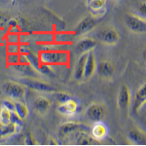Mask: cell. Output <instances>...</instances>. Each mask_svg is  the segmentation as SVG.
Wrapping results in <instances>:
<instances>
[{"instance_id": "obj_1", "label": "cell", "mask_w": 146, "mask_h": 146, "mask_svg": "<svg viewBox=\"0 0 146 146\" xmlns=\"http://www.w3.org/2000/svg\"><path fill=\"white\" fill-rule=\"evenodd\" d=\"M38 57L41 64L50 66L66 65L70 61L69 52L65 50H42L38 52Z\"/></svg>"}, {"instance_id": "obj_2", "label": "cell", "mask_w": 146, "mask_h": 146, "mask_svg": "<svg viewBox=\"0 0 146 146\" xmlns=\"http://www.w3.org/2000/svg\"><path fill=\"white\" fill-rule=\"evenodd\" d=\"M104 15H98V14H88L86 16L85 18H83L78 25L76 26L74 32L78 36L86 35L88 32L94 31L96 27L98 26V23L101 21V19L104 18Z\"/></svg>"}, {"instance_id": "obj_3", "label": "cell", "mask_w": 146, "mask_h": 146, "mask_svg": "<svg viewBox=\"0 0 146 146\" xmlns=\"http://www.w3.org/2000/svg\"><path fill=\"white\" fill-rule=\"evenodd\" d=\"M124 25L129 31L136 34L146 33V20L134 13H126L123 18Z\"/></svg>"}, {"instance_id": "obj_4", "label": "cell", "mask_w": 146, "mask_h": 146, "mask_svg": "<svg viewBox=\"0 0 146 146\" xmlns=\"http://www.w3.org/2000/svg\"><path fill=\"white\" fill-rule=\"evenodd\" d=\"M2 91L6 96L13 100H21L26 96V86L20 82L6 81L2 85Z\"/></svg>"}, {"instance_id": "obj_5", "label": "cell", "mask_w": 146, "mask_h": 146, "mask_svg": "<svg viewBox=\"0 0 146 146\" xmlns=\"http://www.w3.org/2000/svg\"><path fill=\"white\" fill-rule=\"evenodd\" d=\"M96 40L106 45H114L119 42L120 39L119 32L114 27L105 26L96 33Z\"/></svg>"}, {"instance_id": "obj_6", "label": "cell", "mask_w": 146, "mask_h": 146, "mask_svg": "<svg viewBox=\"0 0 146 146\" xmlns=\"http://www.w3.org/2000/svg\"><path fill=\"white\" fill-rule=\"evenodd\" d=\"M117 104H118V108L122 116L125 118L128 117L131 104V95L130 88L127 85L123 84L120 86L118 98H117Z\"/></svg>"}, {"instance_id": "obj_7", "label": "cell", "mask_w": 146, "mask_h": 146, "mask_svg": "<svg viewBox=\"0 0 146 146\" xmlns=\"http://www.w3.org/2000/svg\"><path fill=\"white\" fill-rule=\"evenodd\" d=\"M19 82L22 85H24L26 87L30 89H32L34 91H38V92H43V93H52L55 92L56 88L51 84L47 82L39 80L35 77H22L19 79Z\"/></svg>"}, {"instance_id": "obj_8", "label": "cell", "mask_w": 146, "mask_h": 146, "mask_svg": "<svg viewBox=\"0 0 146 146\" xmlns=\"http://www.w3.org/2000/svg\"><path fill=\"white\" fill-rule=\"evenodd\" d=\"M106 113L107 110L102 103H92L86 110V117L93 122L102 121L106 117Z\"/></svg>"}, {"instance_id": "obj_9", "label": "cell", "mask_w": 146, "mask_h": 146, "mask_svg": "<svg viewBox=\"0 0 146 146\" xmlns=\"http://www.w3.org/2000/svg\"><path fill=\"white\" fill-rule=\"evenodd\" d=\"M115 66L110 60H102L97 64V73L103 79H110L113 76Z\"/></svg>"}, {"instance_id": "obj_10", "label": "cell", "mask_w": 146, "mask_h": 146, "mask_svg": "<svg viewBox=\"0 0 146 146\" xmlns=\"http://www.w3.org/2000/svg\"><path fill=\"white\" fill-rule=\"evenodd\" d=\"M98 42V41L92 37H84L77 41L76 45V51L79 54L94 51V49L97 47Z\"/></svg>"}, {"instance_id": "obj_11", "label": "cell", "mask_w": 146, "mask_h": 146, "mask_svg": "<svg viewBox=\"0 0 146 146\" xmlns=\"http://www.w3.org/2000/svg\"><path fill=\"white\" fill-rule=\"evenodd\" d=\"M146 104V82L143 85H141L138 90L134 94V97L132 99V111L134 113H138L140 108Z\"/></svg>"}, {"instance_id": "obj_12", "label": "cell", "mask_w": 146, "mask_h": 146, "mask_svg": "<svg viewBox=\"0 0 146 146\" xmlns=\"http://www.w3.org/2000/svg\"><path fill=\"white\" fill-rule=\"evenodd\" d=\"M32 106L34 108L35 111L40 115H45L51 108V101L50 99L43 96H38L34 98L32 102Z\"/></svg>"}, {"instance_id": "obj_13", "label": "cell", "mask_w": 146, "mask_h": 146, "mask_svg": "<svg viewBox=\"0 0 146 146\" xmlns=\"http://www.w3.org/2000/svg\"><path fill=\"white\" fill-rule=\"evenodd\" d=\"M97 61L94 51H90L87 55L86 65H85V73H84V81H87L92 77L95 73L97 72Z\"/></svg>"}, {"instance_id": "obj_14", "label": "cell", "mask_w": 146, "mask_h": 146, "mask_svg": "<svg viewBox=\"0 0 146 146\" xmlns=\"http://www.w3.org/2000/svg\"><path fill=\"white\" fill-rule=\"evenodd\" d=\"M77 110L78 104L72 98L64 102L60 103L57 108V111L64 116H73L77 112Z\"/></svg>"}, {"instance_id": "obj_15", "label": "cell", "mask_w": 146, "mask_h": 146, "mask_svg": "<svg viewBox=\"0 0 146 146\" xmlns=\"http://www.w3.org/2000/svg\"><path fill=\"white\" fill-rule=\"evenodd\" d=\"M88 52L82 53L79 55L78 59L76 61V64L74 65V78L76 81H84V73H85V65H86V61Z\"/></svg>"}, {"instance_id": "obj_16", "label": "cell", "mask_w": 146, "mask_h": 146, "mask_svg": "<svg viewBox=\"0 0 146 146\" xmlns=\"http://www.w3.org/2000/svg\"><path fill=\"white\" fill-rule=\"evenodd\" d=\"M91 134L97 141H102L106 138L108 134L107 126L102 121L95 122L92 130H91Z\"/></svg>"}, {"instance_id": "obj_17", "label": "cell", "mask_w": 146, "mask_h": 146, "mask_svg": "<svg viewBox=\"0 0 146 146\" xmlns=\"http://www.w3.org/2000/svg\"><path fill=\"white\" fill-rule=\"evenodd\" d=\"M128 138L133 144L146 145V133L141 130H132L128 133Z\"/></svg>"}, {"instance_id": "obj_18", "label": "cell", "mask_w": 146, "mask_h": 146, "mask_svg": "<svg viewBox=\"0 0 146 146\" xmlns=\"http://www.w3.org/2000/svg\"><path fill=\"white\" fill-rule=\"evenodd\" d=\"M82 125L80 123L74 122V121H67L61 125L59 129V133L61 136H66L68 134L76 132L79 128H81Z\"/></svg>"}, {"instance_id": "obj_19", "label": "cell", "mask_w": 146, "mask_h": 146, "mask_svg": "<svg viewBox=\"0 0 146 146\" xmlns=\"http://www.w3.org/2000/svg\"><path fill=\"white\" fill-rule=\"evenodd\" d=\"M14 112L20 119H25L29 115L28 106L21 100H14Z\"/></svg>"}, {"instance_id": "obj_20", "label": "cell", "mask_w": 146, "mask_h": 146, "mask_svg": "<svg viewBox=\"0 0 146 146\" xmlns=\"http://www.w3.org/2000/svg\"><path fill=\"white\" fill-rule=\"evenodd\" d=\"M107 0H89L88 7L90 10L93 12V14L98 15H103V9L106 8Z\"/></svg>"}, {"instance_id": "obj_21", "label": "cell", "mask_w": 146, "mask_h": 146, "mask_svg": "<svg viewBox=\"0 0 146 146\" xmlns=\"http://www.w3.org/2000/svg\"><path fill=\"white\" fill-rule=\"evenodd\" d=\"M12 113L13 111L1 104L0 106V124L9 125L12 122Z\"/></svg>"}, {"instance_id": "obj_22", "label": "cell", "mask_w": 146, "mask_h": 146, "mask_svg": "<svg viewBox=\"0 0 146 146\" xmlns=\"http://www.w3.org/2000/svg\"><path fill=\"white\" fill-rule=\"evenodd\" d=\"M146 20V0H139L135 4L134 11L132 12Z\"/></svg>"}, {"instance_id": "obj_23", "label": "cell", "mask_w": 146, "mask_h": 146, "mask_svg": "<svg viewBox=\"0 0 146 146\" xmlns=\"http://www.w3.org/2000/svg\"><path fill=\"white\" fill-rule=\"evenodd\" d=\"M76 141H77V144L90 145V144H94L97 140L93 136H89L88 134H86V132H81L79 133V136L77 137Z\"/></svg>"}, {"instance_id": "obj_24", "label": "cell", "mask_w": 146, "mask_h": 146, "mask_svg": "<svg viewBox=\"0 0 146 146\" xmlns=\"http://www.w3.org/2000/svg\"><path fill=\"white\" fill-rule=\"evenodd\" d=\"M53 96L59 103H62V102H64L66 100L71 98V96L69 94L65 93V92H60V91L59 92H58V91H55V93L53 94Z\"/></svg>"}, {"instance_id": "obj_25", "label": "cell", "mask_w": 146, "mask_h": 146, "mask_svg": "<svg viewBox=\"0 0 146 146\" xmlns=\"http://www.w3.org/2000/svg\"><path fill=\"white\" fill-rule=\"evenodd\" d=\"M19 53H7V62L9 65H15L19 64Z\"/></svg>"}, {"instance_id": "obj_26", "label": "cell", "mask_w": 146, "mask_h": 146, "mask_svg": "<svg viewBox=\"0 0 146 146\" xmlns=\"http://www.w3.org/2000/svg\"><path fill=\"white\" fill-rule=\"evenodd\" d=\"M7 50V53H19V46L18 45V43H8Z\"/></svg>"}, {"instance_id": "obj_27", "label": "cell", "mask_w": 146, "mask_h": 146, "mask_svg": "<svg viewBox=\"0 0 146 146\" xmlns=\"http://www.w3.org/2000/svg\"><path fill=\"white\" fill-rule=\"evenodd\" d=\"M19 36L15 34V33H10L8 35V38H7V41L8 43H18L19 42Z\"/></svg>"}, {"instance_id": "obj_28", "label": "cell", "mask_w": 146, "mask_h": 146, "mask_svg": "<svg viewBox=\"0 0 146 146\" xmlns=\"http://www.w3.org/2000/svg\"><path fill=\"white\" fill-rule=\"evenodd\" d=\"M2 104L4 106H6L7 108H9L10 110L14 111V102H11V101H9V100H4V101L2 102Z\"/></svg>"}, {"instance_id": "obj_29", "label": "cell", "mask_w": 146, "mask_h": 146, "mask_svg": "<svg viewBox=\"0 0 146 146\" xmlns=\"http://www.w3.org/2000/svg\"><path fill=\"white\" fill-rule=\"evenodd\" d=\"M143 60L146 62V48L143 50Z\"/></svg>"}]
</instances>
